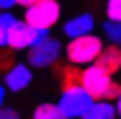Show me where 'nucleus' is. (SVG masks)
Returning a JSON list of instances; mask_svg holds the SVG:
<instances>
[{
    "mask_svg": "<svg viewBox=\"0 0 121 119\" xmlns=\"http://www.w3.org/2000/svg\"><path fill=\"white\" fill-rule=\"evenodd\" d=\"M82 88L88 91L90 98H108V101H113L121 93V83H116L113 75H108L95 62L82 67Z\"/></svg>",
    "mask_w": 121,
    "mask_h": 119,
    "instance_id": "obj_1",
    "label": "nucleus"
},
{
    "mask_svg": "<svg viewBox=\"0 0 121 119\" xmlns=\"http://www.w3.org/2000/svg\"><path fill=\"white\" fill-rule=\"evenodd\" d=\"M100 49H103V36H98L95 31H90V34L67 39V44H65V57H67V62L85 67V65L95 62V57H98Z\"/></svg>",
    "mask_w": 121,
    "mask_h": 119,
    "instance_id": "obj_2",
    "label": "nucleus"
},
{
    "mask_svg": "<svg viewBox=\"0 0 121 119\" xmlns=\"http://www.w3.org/2000/svg\"><path fill=\"white\" fill-rule=\"evenodd\" d=\"M62 39L57 36H39L31 47L26 49V62L34 67V70H47V67H54L62 57Z\"/></svg>",
    "mask_w": 121,
    "mask_h": 119,
    "instance_id": "obj_3",
    "label": "nucleus"
},
{
    "mask_svg": "<svg viewBox=\"0 0 121 119\" xmlns=\"http://www.w3.org/2000/svg\"><path fill=\"white\" fill-rule=\"evenodd\" d=\"M59 18H62L59 0H36L23 13V21L31 24L34 29H52V26L59 24Z\"/></svg>",
    "mask_w": 121,
    "mask_h": 119,
    "instance_id": "obj_4",
    "label": "nucleus"
},
{
    "mask_svg": "<svg viewBox=\"0 0 121 119\" xmlns=\"http://www.w3.org/2000/svg\"><path fill=\"white\" fill-rule=\"evenodd\" d=\"M90 101H93V98L88 96V91H85L82 86H77V88L59 91L57 106H59V111H62V119H82L85 109L90 106Z\"/></svg>",
    "mask_w": 121,
    "mask_h": 119,
    "instance_id": "obj_5",
    "label": "nucleus"
},
{
    "mask_svg": "<svg viewBox=\"0 0 121 119\" xmlns=\"http://www.w3.org/2000/svg\"><path fill=\"white\" fill-rule=\"evenodd\" d=\"M36 36H39V31L31 24H26L23 18H16L13 24L5 29V44L10 49H16V52H26L36 42Z\"/></svg>",
    "mask_w": 121,
    "mask_h": 119,
    "instance_id": "obj_6",
    "label": "nucleus"
},
{
    "mask_svg": "<svg viewBox=\"0 0 121 119\" xmlns=\"http://www.w3.org/2000/svg\"><path fill=\"white\" fill-rule=\"evenodd\" d=\"M31 83H34V67L28 62H13L3 72V86L8 88V93H21Z\"/></svg>",
    "mask_w": 121,
    "mask_h": 119,
    "instance_id": "obj_7",
    "label": "nucleus"
},
{
    "mask_svg": "<svg viewBox=\"0 0 121 119\" xmlns=\"http://www.w3.org/2000/svg\"><path fill=\"white\" fill-rule=\"evenodd\" d=\"M95 29V16L93 13H75L72 18H67L65 24H62V34L67 36V39H72V36H82V34H90Z\"/></svg>",
    "mask_w": 121,
    "mask_h": 119,
    "instance_id": "obj_8",
    "label": "nucleus"
},
{
    "mask_svg": "<svg viewBox=\"0 0 121 119\" xmlns=\"http://www.w3.org/2000/svg\"><path fill=\"white\" fill-rule=\"evenodd\" d=\"M95 65L103 67L108 75L121 72V47L119 44H103V49L98 52V57H95Z\"/></svg>",
    "mask_w": 121,
    "mask_h": 119,
    "instance_id": "obj_9",
    "label": "nucleus"
},
{
    "mask_svg": "<svg viewBox=\"0 0 121 119\" xmlns=\"http://www.w3.org/2000/svg\"><path fill=\"white\" fill-rule=\"evenodd\" d=\"M54 67H57V78H59L62 91H65V88H77V86H82V67H80V65L67 62V65H54Z\"/></svg>",
    "mask_w": 121,
    "mask_h": 119,
    "instance_id": "obj_10",
    "label": "nucleus"
},
{
    "mask_svg": "<svg viewBox=\"0 0 121 119\" xmlns=\"http://www.w3.org/2000/svg\"><path fill=\"white\" fill-rule=\"evenodd\" d=\"M113 117H116V106L108 98H93L82 114V119H113Z\"/></svg>",
    "mask_w": 121,
    "mask_h": 119,
    "instance_id": "obj_11",
    "label": "nucleus"
},
{
    "mask_svg": "<svg viewBox=\"0 0 121 119\" xmlns=\"http://www.w3.org/2000/svg\"><path fill=\"white\" fill-rule=\"evenodd\" d=\"M34 119H62V111H59L57 101H44L34 109Z\"/></svg>",
    "mask_w": 121,
    "mask_h": 119,
    "instance_id": "obj_12",
    "label": "nucleus"
},
{
    "mask_svg": "<svg viewBox=\"0 0 121 119\" xmlns=\"http://www.w3.org/2000/svg\"><path fill=\"white\" fill-rule=\"evenodd\" d=\"M103 39H106L108 44H119L121 47V21L106 18V21H103Z\"/></svg>",
    "mask_w": 121,
    "mask_h": 119,
    "instance_id": "obj_13",
    "label": "nucleus"
},
{
    "mask_svg": "<svg viewBox=\"0 0 121 119\" xmlns=\"http://www.w3.org/2000/svg\"><path fill=\"white\" fill-rule=\"evenodd\" d=\"M13 62H16V49H10L8 44H3V47H0V75L8 70Z\"/></svg>",
    "mask_w": 121,
    "mask_h": 119,
    "instance_id": "obj_14",
    "label": "nucleus"
},
{
    "mask_svg": "<svg viewBox=\"0 0 121 119\" xmlns=\"http://www.w3.org/2000/svg\"><path fill=\"white\" fill-rule=\"evenodd\" d=\"M106 18L121 21V0H106Z\"/></svg>",
    "mask_w": 121,
    "mask_h": 119,
    "instance_id": "obj_15",
    "label": "nucleus"
},
{
    "mask_svg": "<svg viewBox=\"0 0 121 119\" xmlns=\"http://www.w3.org/2000/svg\"><path fill=\"white\" fill-rule=\"evenodd\" d=\"M18 117H21V114H18L13 106H5V104L0 106V119H18Z\"/></svg>",
    "mask_w": 121,
    "mask_h": 119,
    "instance_id": "obj_16",
    "label": "nucleus"
},
{
    "mask_svg": "<svg viewBox=\"0 0 121 119\" xmlns=\"http://www.w3.org/2000/svg\"><path fill=\"white\" fill-rule=\"evenodd\" d=\"M13 21H16V16H13L10 10H0V26H3V29H8Z\"/></svg>",
    "mask_w": 121,
    "mask_h": 119,
    "instance_id": "obj_17",
    "label": "nucleus"
},
{
    "mask_svg": "<svg viewBox=\"0 0 121 119\" xmlns=\"http://www.w3.org/2000/svg\"><path fill=\"white\" fill-rule=\"evenodd\" d=\"M16 8V0H0V10H10Z\"/></svg>",
    "mask_w": 121,
    "mask_h": 119,
    "instance_id": "obj_18",
    "label": "nucleus"
},
{
    "mask_svg": "<svg viewBox=\"0 0 121 119\" xmlns=\"http://www.w3.org/2000/svg\"><path fill=\"white\" fill-rule=\"evenodd\" d=\"M113 106H116V117H121V93L113 98Z\"/></svg>",
    "mask_w": 121,
    "mask_h": 119,
    "instance_id": "obj_19",
    "label": "nucleus"
},
{
    "mask_svg": "<svg viewBox=\"0 0 121 119\" xmlns=\"http://www.w3.org/2000/svg\"><path fill=\"white\" fill-rule=\"evenodd\" d=\"M5 96H8V88H5V86H3V83H0V106H3V104H5Z\"/></svg>",
    "mask_w": 121,
    "mask_h": 119,
    "instance_id": "obj_20",
    "label": "nucleus"
},
{
    "mask_svg": "<svg viewBox=\"0 0 121 119\" xmlns=\"http://www.w3.org/2000/svg\"><path fill=\"white\" fill-rule=\"evenodd\" d=\"M31 3H36V0H16V5H21V8H28Z\"/></svg>",
    "mask_w": 121,
    "mask_h": 119,
    "instance_id": "obj_21",
    "label": "nucleus"
},
{
    "mask_svg": "<svg viewBox=\"0 0 121 119\" xmlns=\"http://www.w3.org/2000/svg\"><path fill=\"white\" fill-rule=\"evenodd\" d=\"M3 44H5V29L0 26V47H3Z\"/></svg>",
    "mask_w": 121,
    "mask_h": 119,
    "instance_id": "obj_22",
    "label": "nucleus"
}]
</instances>
